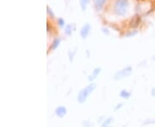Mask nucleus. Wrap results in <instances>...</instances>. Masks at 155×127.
I'll list each match as a JSON object with an SVG mask.
<instances>
[{
    "label": "nucleus",
    "mask_w": 155,
    "mask_h": 127,
    "mask_svg": "<svg viewBox=\"0 0 155 127\" xmlns=\"http://www.w3.org/2000/svg\"><path fill=\"white\" fill-rule=\"evenodd\" d=\"M130 9V3L128 0H116L113 4V12L116 17H125Z\"/></svg>",
    "instance_id": "f257e3e1"
},
{
    "label": "nucleus",
    "mask_w": 155,
    "mask_h": 127,
    "mask_svg": "<svg viewBox=\"0 0 155 127\" xmlns=\"http://www.w3.org/2000/svg\"><path fill=\"white\" fill-rule=\"evenodd\" d=\"M96 88H97V84L95 83H91L89 85H87L86 87H84V88H82V89L78 92V102L80 103V104L84 103V102L87 100L89 96L93 93V91L96 89Z\"/></svg>",
    "instance_id": "f03ea898"
},
{
    "label": "nucleus",
    "mask_w": 155,
    "mask_h": 127,
    "mask_svg": "<svg viewBox=\"0 0 155 127\" xmlns=\"http://www.w3.org/2000/svg\"><path fill=\"white\" fill-rule=\"evenodd\" d=\"M133 72V69L131 66H127L125 68H123L121 71H118L116 72V74L114 75V79L116 81H119V80H122L124 78H128Z\"/></svg>",
    "instance_id": "7ed1b4c3"
},
{
    "label": "nucleus",
    "mask_w": 155,
    "mask_h": 127,
    "mask_svg": "<svg viewBox=\"0 0 155 127\" xmlns=\"http://www.w3.org/2000/svg\"><path fill=\"white\" fill-rule=\"evenodd\" d=\"M91 24L86 22L84 23V25H83V27L80 29V32H79V34L81 36L82 39H86L88 37V35L91 33Z\"/></svg>",
    "instance_id": "20e7f679"
},
{
    "label": "nucleus",
    "mask_w": 155,
    "mask_h": 127,
    "mask_svg": "<svg viewBox=\"0 0 155 127\" xmlns=\"http://www.w3.org/2000/svg\"><path fill=\"white\" fill-rule=\"evenodd\" d=\"M54 113H55V115L58 117V118L63 119V118L67 114V107L64 106H57L55 108Z\"/></svg>",
    "instance_id": "39448f33"
},
{
    "label": "nucleus",
    "mask_w": 155,
    "mask_h": 127,
    "mask_svg": "<svg viewBox=\"0 0 155 127\" xmlns=\"http://www.w3.org/2000/svg\"><path fill=\"white\" fill-rule=\"evenodd\" d=\"M140 22H141V17H140V16L135 15L130 20V22H129V27L131 28H137L139 25L140 24Z\"/></svg>",
    "instance_id": "423d86ee"
},
{
    "label": "nucleus",
    "mask_w": 155,
    "mask_h": 127,
    "mask_svg": "<svg viewBox=\"0 0 155 127\" xmlns=\"http://www.w3.org/2000/svg\"><path fill=\"white\" fill-rule=\"evenodd\" d=\"M101 71H102V69H101L100 67H96L94 70H93V71L91 72V74L88 76L89 82H90V83H92L96 78H98V76L100 75Z\"/></svg>",
    "instance_id": "0eeeda50"
},
{
    "label": "nucleus",
    "mask_w": 155,
    "mask_h": 127,
    "mask_svg": "<svg viewBox=\"0 0 155 127\" xmlns=\"http://www.w3.org/2000/svg\"><path fill=\"white\" fill-rule=\"evenodd\" d=\"M92 1H93L95 10L97 11H101L105 5L107 0H92Z\"/></svg>",
    "instance_id": "6e6552de"
},
{
    "label": "nucleus",
    "mask_w": 155,
    "mask_h": 127,
    "mask_svg": "<svg viewBox=\"0 0 155 127\" xmlns=\"http://www.w3.org/2000/svg\"><path fill=\"white\" fill-rule=\"evenodd\" d=\"M61 43V38H59V37H57V38H55V39L52 41V43H51L49 46V48H48V50H49V51H54V50H56L58 47H59V46H60Z\"/></svg>",
    "instance_id": "1a4fd4ad"
},
{
    "label": "nucleus",
    "mask_w": 155,
    "mask_h": 127,
    "mask_svg": "<svg viewBox=\"0 0 155 127\" xmlns=\"http://www.w3.org/2000/svg\"><path fill=\"white\" fill-rule=\"evenodd\" d=\"M74 30H75V24H67L64 28V33L67 36H71Z\"/></svg>",
    "instance_id": "9d476101"
},
{
    "label": "nucleus",
    "mask_w": 155,
    "mask_h": 127,
    "mask_svg": "<svg viewBox=\"0 0 155 127\" xmlns=\"http://www.w3.org/2000/svg\"><path fill=\"white\" fill-rule=\"evenodd\" d=\"M120 97L122 98V99L128 100L131 97V93L129 91L126 90V89H122L120 92Z\"/></svg>",
    "instance_id": "9b49d317"
},
{
    "label": "nucleus",
    "mask_w": 155,
    "mask_h": 127,
    "mask_svg": "<svg viewBox=\"0 0 155 127\" xmlns=\"http://www.w3.org/2000/svg\"><path fill=\"white\" fill-rule=\"evenodd\" d=\"M89 3H90V0H79V5L81 7L82 11H86Z\"/></svg>",
    "instance_id": "f8f14e48"
},
{
    "label": "nucleus",
    "mask_w": 155,
    "mask_h": 127,
    "mask_svg": "<svg viewBox=\"0 0 155 127\" xmlns=\"http://www.w3.org/2000/svg\"><path fill=\"white\" fill-rule=\"evenodd\" d=\"M113 118H108V119H106L104 120V122L101 124V125L104 127H106V126H110L111 124H112V122H113Z\"/></svg>",
    "instance_id": "ddd939ff"
},
{
    "label": "nucleus",
    "mask_w": 155,
    "mask_h": 127,
    "mask_svg": "<svg viewBox=\"0 0 155 127\" xmlns=\"http://www.w3.org/2000/svg\"><path fill=\"white\" fill-rule=\"evenodd\" d=\"M57 25H58L60 28H64V27H66V21H65V19L62 18V17H59V18L57 19Z\"/></svg>",
    "instance_id": "4468645a"
},
{
    "label": "nucleus",
    "mask_w": 155,
    "mask_h": 127,
    "mask_svg": "<svg viewBox=\"0 0 155 127\" xmlns=\"http://www.w3.org/2000/svg\"><path fill=\"white\" fill-rule=\"evenodd\" d=\"M47 14L48 17H50L51 19H54L55 18V15L54 13V11H52V9L49 8V6H47Z\"/></svg>",
    "instance_id": "2eb2a0df"
},
{
    "label": "nucleus",
    "mask_w": 155,
    "mask_h": 127,
    "mask_svg": "<svg viewBox=\"0 0 155 127\" xmlns=\"http://www.w3.org/2000/svg\"><path fill=\"white\" fill-rule=\"evenodd\" d=\"M137 33H138V31H137V30H131V31H129L128 33L125 34V37H127V38L133 37V36H135Z\"/></svg>",
    "instance_id": "dca6fc26"
},
{
    "label": "nucleus",
    "mask_w": 155,
    "mask_h": 127,
    "mask_svg": "<svg viewBox=\"0 0 155 127\" xmlns=\"http://www.w3.org/2000/svg\"><path fill=\"white\" fill-rule=\"evenodd\" d=\"M74 55H75V52H72L71 50L68 52V58H69V61H70V62H73Z\"/></svg>",
    "instance_id": "f3484780"
},
{
    "label": "nucleus",
    "mask_w": 155,
    "mask_h": 127,
    "mask_svg": "<svg viewBox=\"0 0 155 127\" xmlns=\"http://www.w3.org/2000/svg\"><path fill=\"white\" fill-rule=\"evenodd\" d=\"M102 32L104 34H106V35H110V31L106 28H102Z\"/></svg>",
    "instance_id": "a211bd4d"
},
{
    "label": "nucleus",
    "mask_w": 155,
    "mask_h": 127,
    "mask_svg": "<svg viewBox=\"0 0 155 127\" xmlns=\"http://www.w3.org/2000/svg\"><path fill=\"white\" fill-rule=\"evenodd\" d=\"M124 105V103H119V104H117V105H116V107H115V109H114V110L115 111H117L118 110V109H120V108H122V106Z\"/></svg>",
    "instance_id": "6ab92c4d"
},
{
    "label": "nucleus",
    "mask_w": 155,
    "mask_h": 127,
    "mask_svg": "<svg viewBox=\"0 0 155 127\" xmlns=\"http://www.w3.org/2000/svg\"><path fill=\"white\" fill-rule=\"evenodd\" d=\"M152 96H155V88L152 89Z\"/></svg>",
    "instance_id": "aec40b11"
}]
</instances>
